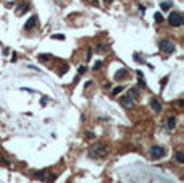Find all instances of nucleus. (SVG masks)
<instances>
[{"instance_id":"4468645a","label":"nucleus","mask_w":184,"mask_h":183,"mask_svg":"<svg viewBox=\"0 0 184 183\" xmlns=\"http://www.w3.org/2000/svg\"><path fill=\"white\" fill-rule=\"evenodd\" d=\"M176 160H178V164H184V154L183 152H176Z\"/></svg>"},{"instance_id":"4be33fe9","label":"nucleus","mask_w":184,"mask_h":183,"mask_svg":"<svg viewBox=\"0 0 184 183\" xmlns=\"http://www.w3.org/2000/svg\"><path fill=\"white\" fill-rule=\"evenodd\" d=\"M90 55H92V50H87V55H86V60H90Z\"/></svg>"},{"instance_id":"f8f14e48","label":"nucleus","mask_w":184,"mask_h":183,"mask_svg":"<svg viewBox=\"0 0 184 183\" xmlns=\"http://www.w3.org/2000/svg\"><path fill=\"white\" fill-rule=\"evenodd\" d=\"M129 97L131 99H137L139 97V89L137 88H131L129 89Z\"/></svg>"},{"instance_id":"f257e3e1","label":"nucleus","mask_w":184,"mask_h":183,"mask_svg":"<svg viewBox=\"0 0 184 183\" xmlns=\"http://www.w3.org/2000/svg\"><path fill=\"white\" fill-rule=\"evenodd\" d=\"M89 154L92 156V157H97V159L105 157V156H107V146L102 144V143H97V144H94L90 148Z\"/></svg>"},{"instance_id":"0eeeda50","label":"nucleus","mask_w":184,"mask_h":183,"mask_svg":"<svg viewBox=\"0 0 184 183\" xmlns=\"http://www.w3.org/2000/svg\"><path fill=\"white\" fill-rule=\"evenodd\" d=\"M150 106H152V110H153V112H157V113L162 112V102H160L157 97H153L152 101H150Z\"/></svg>"},{"instance_id":"7ed1b4c3","label":"nucleus","mask_w":184,"mask_h":183,"mask_svg":"<svg viewBox=\"0 0 184 183\" xmlns=\"http://www.w3.org/2000/svg\"><path fill=\"white\" fill-rule=\"evenodd\" d=\"M168 21H170L171 26H181L184 23V20H183V15L181 13H178V11H171L170 16H168Z\"/></svg>"},{"instance_id":"aec40b11","label":"nucleus","mask_w":184,"mask_h":183,"mask_svg":"<svg viewBox=\"0 0 184 183\" xmlns=\"http://www.w3.org/2000/svg\"><path fill=\"white\" fill-rule=\"evenodd\" d=\"M84 71H86V67H79V68H78V73H79V75H83Z\"/></svg>"},{"instance_id":"2eb2a0df","label":"nucleus","mask_w":184,"mask_h":183,"mask_svg":"<svg viewBox=\"0 0 184 183\" xmlns=\"http://www.w3.org/2000/svg\"><path fill=\"white\" fill-rule=\"evenodd\" d=\"M123 89H125V88H123V86H118V88H115L113 91H111V96H118L120 92L123 91Z\"/></svg>"},{"instance_id":"6e6552de","label":"nucleus","mask_w":184,"mask_h":183,"mask_svg":"<svg viewBox=\"0 0 184 183\" xmlns=\"http://www.w3.org/2000/svg\"><path fill=\"white\" fill-rule=\"evenodd\" d=\"M174 127H176V118H174V117H168V120H167V128H168V130H173Z\"/></svg>"},{"instance_id":"423d86ee","label":"nucleus","mask_w":184,"mask_h":183,"mask_svg":"<svg viewBox=\"0 0 184 183\" xmlns=\"http://www.w3.org/2000/svg\"><path fill=\"white\" fill-rule=\"evenodd\" d=\"M36 26H37V16H31L28 20V23L24 25V29L26 31H31V29H34Z\"/></svg>"},{"instance_id":"39448f33","label":"nucleus","mask_w":184,"mask_h":183,"mask_svg":"<svg viewBox=\"0 0 184 183\" xmlns=\"http://www.w3.org/2000/svg\"><path fill=\"white\" fill-rule=\"evenodd\" d=\"M120 104L123 107H126V109H131L134 106V99H131L129 96H123V97H120Z\"/></svg>"},{"instance_id":"b1692460","label":"nucleus","mask_w":184,"mask_h":183,"mask_svg":"<svg viewBox=\"0 0 184 183\" xmlns=\"http://www.w3.org/2000/svg\"><path fill=\"white\" fill-rule=\"evenodd\" d=\"M105 2H107V4H110V2H111V0H105Z\"/></svg>"},{"instance_id":"f03ea898","label":"nucleus","mask_w":184,"mask_h":183,"mask_svg":"<svg viewBox=\"0 0 184 183\" xmlns=\"http://www.w3.org/2000/svg\"><path fill=\"white\" fill-rule=\"evenodd\" d=\"M158 47H160V50H162L163 53H167V55H171V53L174 52V44L171 42L170 39H163V41H160Z\"/></svg>"},{"instance_id":"6ab92c4d","label":"nucleus","mask_w":184,"mask_h":183,"mask_svg":"<svg viewBox=\"0 0 184 183\" xmlns=\"http://www.w3.org/2000/svg\"><path fill=\"white\" fill-rule=\"evenodd\" d=\"M52 37H53V39H60V41H63V39H65V36H63V34H53Z\"/></svg>"},{"instance_id":"f3484780","label":"nucleus","mask_w":184,"mask_h":183,"mask_svg":"<svg viewBox=\"0 0 184 183\" xmlns=\"http://www.w3.org/2000/svg\"><path fill=\"white\" fill-rule=\"evenodd\" d=\"M100 68H102V62H100V60H99V62H95V63H94V67H92V70H94V71H97V70H100Z\"/></svg>"},{"instance_id":"dca6fc26","label":"nucleus","mask_w":184,"mask_h":183,"mask_svg":"<svg viewBox=\"0 0 184 183\" xmlns=\"http://www.w3.org/2000/svg\"><path fill=\"white\" fill-rule=\"evenodd\" d=\"M153 18H155L157 23H162V21H163V16H162V13H158V11L155 13V16H153Z\"/></svg>"},{"instance_id":"20e7f679","label":"nucleus","mask_w":184,"mask_h":183,"mask_svg":"<svg viewBox=\"0 0 184 183\" xmlns=\"http://www.w3.org/2000/svg\"><path fill=\"white\" fill-rule=\"evenodd\" d=\"M165 154H167V151L162 146H152L150 148V157L152 159H162L165 157Z\"/></svg>"},{"instance_id":"9d476101","label":"nucleus","mask_w":184,"mask_h":183,"mask_svg":"<svg viewBox=\"0 0 184 183\" xmlns=\"http://www.w3.org/2000/svg\"><path fill=\"white\" fill-rule=\"evenodd\" d=\"M28 10H29V2H24V4H23V5H21V7L16 10V13H18V15H23V13H26Z\"/></svg>"},{"instance_id":"1a4fd4ad","label":"nucleus","mask_w":184,"mask_h":183,"mask_svg":"<svg viewBox=\"0 0 184 183\" xmlns=\"http://www.w3.org/2000/svg\"><path fill=\"white\" fill-rule=\"evenodd\" d=\"M126 73H128V71H126V68H121V70H118L116 71V73H115V80H123V78L126 76Z\"/></svg>"},{"instance_id":"5701e85b","label":"nucleus","mask_w":184,"mask_h":183,"mask_svg":"<svg viewBox=\"0 0 184 183\" xmlns=\"http://www.w3.org/2000/svg\"><path fill=\"white\" fill-rule=\"evenodd\" d=\"M184 106V102H183V99H179V101H178V107H179V109H181V107H183Z\"/></svg>"},{"instance_id":"ddd939ff","label":"nucleus","mask_w":184,"mask_h":183,"mask_svg":"<svg viewBox=\"0 0 184 183\" xmlns=\"http://www.w3.org/2000/svg\"><path fill=\"white\" fill-rule=\"evenodd\" d=\"M50 58H52V57H50L49 53H41V55H39V60H41V62H49Z\"/></svg>"},{"instance_id":"412c9836","label":"nucleus","mask_w":184,"mask_h":183,"mask_svg":"<svg viewBox=\"0 0 184 183\" xmlns=\"http://www.w3.org/2000/svg\"><path fill=\"white\" fill-rule=\"evenodd\" d=\"M0 164H3V165H8V160H7V159H3V157H0Z\"/></svg>"},{"instance_id":"9b49d317","label":"nucleus","mask_w":184,"mask_h":183,"mask_svg":"<svg viewBox=\"0 0 184 183\" xmlns=\"http://www.w3.org/2000/svg\"><path fill=\"white\" fill-rule=\"evenodd\" d=\"M32 175H34V178H39V180H45V177H47V172H45V170H39V172H34L32 173Z\"/></svg>"},{"instance_id":"a211bd4d","label":"nucleus","mask_w":184,"mask_h":183,"mask_svg":"<svg viewBox=\"0 0 184 183\" xmlns=\"http://www.w3.org/2000/svg\"><path fill=\"white\" fill-rule=\"evenodd\" d=\"M170 7H171V4H170V2H163V4H162V8H163V10H168Z\"/></svg>"}]
</instances>
